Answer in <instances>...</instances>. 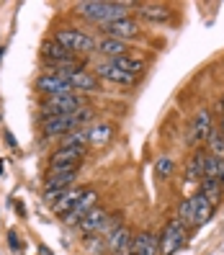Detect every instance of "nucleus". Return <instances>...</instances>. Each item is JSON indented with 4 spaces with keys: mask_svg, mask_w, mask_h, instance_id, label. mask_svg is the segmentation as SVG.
Segmentation results:
<instances>
[{
    "mask_svg": "<svg viewBox=\"0 0 224 255\" xmlns=\"http://www.w3.org/2000/svg\"><path fill=\"white\" fill-rule=\"evenodd\" d=\"M139 3H98V0H83L75 3V13L98 26H109L116 21L129 18V8H137Z\"/></svg>",
    "mask_w": 224,
    "mask_h": 255,
    "instance_id": "nucleus-1",
    "label": "nucleus"
},
{
    "mask_svg": "<svg viewBox=\"0 0 224 255\" xmlns=\"http://www.w3.org/2000/svg\"><path fill=\"white\" fill-rule=\"evenodd\" d=\"M54 39L72 54H91L93 49H98V41L91 34L80 31V28H59Z\"/></svg>",
    "mask_w": 224,
    "mask_h": 255,
    "instance_id": "nucleus-2",
    "label": "nucleus"
},
{
    "mask_svg": "<svg viewBox=\"0 0 224 255\" xmlns=\"http://www.w3.org/2000/svg\"><path fill=\"white\" fill-rule=\"evenodd\" d=\"M85 106V96L72 93V96H57V98H44L41 103V122H47L52 116H62V114H75Z\"/></svg>",
    "mask_w": 224,
    "mask_h": 255,
    "instance_id": "nucleus-3",
    "label": "nucleus"
},
{
    "mask_svg": "<svg viewBox=\"0 0 224 255\" xmlns=\"http://www.w3.org/2000/svg\"><path fill=\"white\" fill-rule=\"evenodd\" d=\"M41 59L47 62L52 70H65V67H78L75 65V54L67 52L57 39H47L41 44Z\"/></svg>",
    "mask_w": 224,
    "mask_h": 255,
    "instance_id": "nucleus-4",
    "label": "nucleus"
},
{
    "mask_svg": "<svg viewBox=\"0 0 224 255\" xmlns=\"http://www.w3.org/2000/svg\"><path fill=\"white\" fill-rule=\"evenodd\" d=\"M52 72L67 78L75 93H96L98 88H101V83H98L96 75H93V72H85V70H80V67H65V70H52Z\"/></svg>",
    "mask_w": 224,
    "mask_h": 255,
    "instance_id": "nucleus-5",
    "label": "nucleus"
},
{
    "mask_svg": "<svg viewBox=\"0 0 224 255\" xmlns=\"http://www.w3.org/2000/svg\"><path fill=\"white\" fill-rule=\"evenodd\" d=\"M36 91L44 93V98H57V96H72L75 93L70 80L62 78V75H57V72H44L36 80Z\"/></svg>",
    "mask_w": 224,
    "mask_h": 255,
    "instance_id": "nucleus-6",
    "label": "nucleus"
},
{
    "mask_svg": "<svg viewBox=\"0 0 224 255\" xmlns=\"http://www.w3.org/2000/svg\"><path fill=\"white\" fill-rule=\"evenodd\" d=\"M183 240H186V224L181 219L168 222V227L162 230V235H160V255L178 253L181 245H183Z\"/></svg>",
    "mask_w": 224,
    "mask_h": 255,
    "instance_id": "nucleus-7",
    "label": "nucleus"
},
{
    "mask_svg": "<svg viewBox=\"0 0 224 255\" xmlns=\"http://www.w3.org/2000/svg\"><path fill=\"white\" fill-rule=\"evenodd\" d=\"M75 129H80L78 122H75V114H62V116H52L47 122H41V131L44 137H59V134H70Z\"/></svg>",
    "mask_w": 224,
    "mask_h": 255,
    "instance_id": "nucleus-8",
    "label": "nucleus"
},
{
    "mask_svg": "<svg viewBox=\"0 0 224 255\" xmlns=\"http://www.w3.org/2000/svg\"><path fill=\"white\" fill-rule=\"evenodd\" d=\"M106 243H109V250L111 255H131V245H134V237L129 232V227H118L106 237Z\"/></svg>",
    "mask_w": 224,
    "mask_h": 255,
    "instance_id": "nucleus-9",
    "label": "nucleus"
},
{
    "mask_svg": "<svg viewBox=\"0 0 224 255\" xmlns=\"http://www.w3.org/2000/svg\"><path fill=\"white\" fill-rule=\"evenodd\" d=\"M103 34L111 36V39H121V41H129L134 36H139V23L134 18H124V21H116V23H109V26H101Z\"/></svg>",
    "mask_w": 224,
    "mask_h": 255,
    "instance_id": "nucleus-10",
    "label": "nucleus"
},
{
    "mask_svg": "<svg viewBox=\"0 0 224 255\" xmlns=\"http://www.w3.org/2000/svg\"><path fill=\"white\" fill-rule=\"evenodd\" d=\"M212 114H209L206 109L196 114V119H193V124L188 129V144H199L204 139H209V134H212Z\"/></svg>",
    "mask_w": 224,
    "mask_h": 255,
    "instance_id": "nucleus-11",
    "label": "nucleus"
},
{
    "mask_svg": "<svg viewBox=\"0 0 224 255\" xmlns=\"http://www.w3.org/2000/svg\"><path fill=\"white\" fill-rule=\"evenodd\" d=\"M109 219H111V214H106L103 209L96 206L93 212H88V214H85V219L78 224V227H80L83 235H103V232H106Z\"/></svg>",
    "mask_w": 224,
    "mask_h": 255,
    "instance_id": "nucleus-12",
    "label": "nucleus"
},
{
    "mask_svg": "<svg viewBox=\"0 0 224 255\" xmlns=\"http://www.w3.org/2000/svg\"><path fill=\"white\" fill-rule=\"evenodd\" d=\"M96 78H101V80H109V83H113V85H131L137 78H131V75H126L124 70H118L113 62H101L98 67H96Z\"/></svg>",
    "mask_w": 224,
    "mask_h": 255,
    "instance_id": "nucleus-13",
    "label": "nucleus"
},
{
    "mask_svg": "<svg viewBox=\"0 0 224 255\" xmlns=\"http://www.w3.org/2000/svg\"><path fill=\"white\" fill-rule=\"evenodd\" d=\"M96 209V191L93 188H88L85 193H83V199L75 204V209L65 217V224H80L83 219H85V214L88 212H93Z\"/></svg>",
    "mask_w": 224,
    "mask_h": 255,
    "instance_id": "nucleus-14",
    "label": "nucleus"
},
{
    "mask_svg": "<svg viewBox=\"0 0 224 255\" xmlns=\"http://www.w3.org/2000/svg\"><path fill=\"white\" fill-rule=\"evenodd\" d=\"M85 155V147H59L49 157V168H62V165H80Z\"/></svg>",
    "mask_w": 224,
    "mask_h": 255,
    "instance_id": "nucleus-15",
    "label": "nucleus"
},
{
    "mask_svg": "<svg viewBox=\"0 0 224 255\" xmlns=\"http://www.w3.org/2000/svg\"><path fill=\"white\" fill-rule=\"evenodd\" d=\"M131 255H160V237L155 232H142L134 237Z\"/></svg>",
    "mask_w": 224,
    "mask_h": 255,
    "instance_id": "nucleus-16",
    "label": "nucleus"
},
{
    "mask_svg": "<svg viewBox=\"0 0 224 255\" xmlns=\"http://www.w3.org/2000/svg\"><path fill=\"white\" fill-rule=\"evenodd\" d=\"M139 18L142 21H149V23H165L173 13L168 5H160V3H139Z\"/></svg>",
    "mask_w": 224,
    "mask_h": 255,
    "instance_id": "nucleus-17",
    "label": "nucleus"
},
{
    "mask_svg": "<svg viewBox=\"0 0 224 255\" xmlns=\"http://www.w3.org/2000/svg\"><path fill=\"white\" fill-rule=\"evenodd\" d=\"M83 193H85V191H78V188H67V191L62 193V196H59V199L54 201V214L65 219V217L72 212V209H75V204H78V201L83 199Z\"/></svg>",
    "mask_w": 224,
    "mask_h": 255,
    "instance_id": "nucleus-18",
    "label": "nucleus"
},
{
    "mask_svg": "<svg viewBox=\"0 0 224 255\" xmlns=\"http://www.w3.org/2000/svg\"><path fill=\"white\" fill-rule=\"evenodd\" d=\"M206 155L204 149H196V152L191 155L188 165H186V178L191 183H196V181H204V162H206Z\"/></svg>",
    "mask_w": 224,
    "mask_h": 255,
    "instance_id": "nucleus-19",
    "label": "nucleus"
},
{
    "mask_svg": "<svg viewBox=\"0 0 224 255\" xmlns=\"http://www.w3.org/2000/svg\"><path fill=\"white\" fill-rule=\"evenodd\" d=\"M98 52H101V54H106L109 59H116V57H121V54H126V52H129V44H126V41H121V39L103 36V39L98 41Z\"/></svg>",
    "mask_w": 224,
    "mask_h": 255,
    "instance_id": "nucleus-20",
    "label": "nucleus"
},
{
    "mask_svg": "<svg viewBox=\"0 0 224 255\" xmlns=\"http://www.w3.org/2000/svg\"><path fill=\"white\" fill-rule=\"evenodd\" d=\"M204 196H206V201L212 204V206H217L219 201H222V193H224V186L219 183V181H214V178H204L201 181V188H199Z\"/></svg>",
    "mask_w": 224,
    "mask_h": 255,
    "instance_id": "nucleus-21",
    "label": "nucleus"
},
{
    "mask_svg": "<svg viewBox=\"0 0 224 255\" xmlns=\"http://www.w3.org/2000/svg\"><path fill=\"white\" fill-rule=\"evenodd\" d=\"M109 62H113L118 70H124L126 75H131V78H137V75L144 70L142 59H134V57H129V54H121V57H116V59H109Z\"/></svg>",
    "mask_w": 224,
    "mask_h": 255,
    "instance_id": "nucleus-22",
    "label": "nucleus"
},
{
    "mask_svg": "<svg viewBox=\"0 0 224 255\" xmlns=\"http://www.w3.org/2000/svg\"><path fill=\"white\" fill-rule=\"evenodd\" d=\"M212 212H214V206L209 204V201H206V196L199 191V193H196V214H193V227H201L204 222H209Z\"/></svg>",
    "mask_w": 224,
    "mask_h": 255,
    "instance_id": "nucleus-23",
    "label": "nucleus"
},
{
    "mask_svg": "<svg viewBox=\"0 0 224 255\" xmlns=\"http://www.w3.org/2000/svg\"><path fill=\"white\" fill-rule=\"evenodd\" d=\"M206 142H209V155L224 160V131L222 129H212V134H209Z\"/></svg>",
    "mask_w": 224,
    "mask_h": 255,
    "instance_id": "nucleus-24",
    "label": "nucleus"
},
{
    "mask_svg": "<svg viewBox=\"0 0 224 255\" xmlns=\"http://www.w3.org/2000/svg\"><path fill=\"white\" fill-rule=\"evenodd\" d=\"M88 131H91V144H93V147L106 144V142L111 139V134H113V129H111L109 124H96V127H91Z\"/></svg>",
    "mask_w": 224,
    "mask_h": 255,
    "instance_id": "nucleus-25",
    "label": "nucleus"
},
{
    "mask_svg": "<svg viewBox=\"0 0 224 255\" xmlns=\"http://www.w3.org/2000/svg\"><path fill=\"white\" fill-rule=\"evenodd\" d=\"M88 142H91V131H88V127H85V129L70 131L67 137L62 139V147H85Z\"/></svg>",
    "mask_w": 224,
    "mask_h": 255,
    "instance_id": "nucleus-26",
    "label": "nucleus"
},
{
    "mask_svg": "<svg viewBox=\"0 0 224 255\" xmlns=\"http://www.w3.org/2000/svg\"><path fill=\"white\" fill-rule=\"evenodd\" d=\"M193 214H196V196H188L181 204V209H178V217L175 219H181L186 227H188V224H193Z\"/></svg>",
    "mask_w": 224,
    "mask_h": 255,
    "instance_id": "nucleus-27",
    "label": "nucleus"
},
{
    "mask_svg": "<svg viewBox=\"0 0 224 255\" xmlns=\"http://www.w3.org/2000/svg\"><path fill=\"white\" fill-rule=\"evenodd\" d=\"M93 119H96V111H93V109H85V106H83L80 111H75V122H78L80 129H85V124L93 122Z\"/></svg>",
    "mask_w": 224,
    "mask_h": 255,
    "instance_id": "nucleus-28",
    "label": "nucleus"
},
{
    "mask_svg": "<svg viewBox=\"0 0 224 255\" xmlns=\"http://www.w3.org/2000/svg\"><path fill=\"white\" fill-rule=\"evenodd\" d=\"M217 168H219V157L206 155V162H204V178H214V181H217Z\"/></svg>",
    "mask_w": 224,
    "mask_h": 255,
    "instance_id": "nucleus-29",
    "label": "nucleus"
},
{
    "mask_svg": "<svg viewBox=\"0 0 224 255\" xmlns=\"http://www.w3.org/2000/svg\"><path fill=\"white\" fill-rule=\"evenodd\" d=\"M157 173H160V175H170V173H173V160H170V157H162V160L157 162Z\"/></svg>",
    "mask_w": 224,
    "mask_h": 255,
    "instance_id": "nucleus-30",
    "label": "nucleus"
},
{
    "mask_svg": "<svg viewBox=\"0 0 224 255\" xmlns=\"http://www.w3.org/2000/svg\"><path fill=\"white\" fill-rule=\"evenodd\" d=\"M8 248H10L13 253H18V250H21V240H18V232H16V230H10V232H8Z\"/></svg>",
    "mask_w": 224,
    "mask_h": 255,
    "instance_id": "nucleus-31",
    "label": "nucleus"
},
{
    "mask_svg": "<svg viewBox=\"0 0 224 255\" xmlns=\"http://www.w3.org/2000/svg\"><path fill=\"white\" fill-rule=\"evenodd\" d=\"M217 181L224 186V160H219V168H217Z\"/></svg>",
    "mask_w": 224,
    "mask_h": 255,
    "instance_id": "nucleus-32",
    "label": "nucleus"
},
{
    "mask_svg": "<svg viewBox=\"0 0 224 255\" xmlns=\"http://www.w3.org/2000/svg\"><path fill=\"white\" fill-rule=\"evenodd\" d=\"M36 250H39V255H54V253H52V250H49L47 245H39Z\"/></svg>",
    "mask_w": 224,
    "mask_h": 255,
    "instance_id": "nucleus-33",
    "label": "nucleus"
},
{
    "mask_svg": "<svg viewBox=\"0 0 224 255\" xmlns=\"http://www.w3.org/2000/svg\"><path fill=\"white\" fill-rule=\"evenodd\" d=\"M3 168H5V162H3V160H0V175H3Z\"/></svg>",
    "mask_w": 224,
    "mask_h": 255,
    "instance_id": "nucleus-34",
    "label": "nucleus"
}]
</instances>
